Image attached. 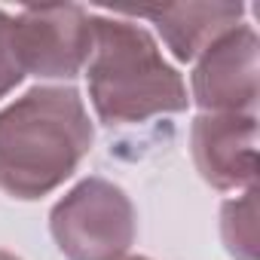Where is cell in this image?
Listing matches in <instances>:
<instances>
[{
    "label": "cell",
    "mask_w": 260,
    "mask_h": 260,
    "mask_svg": "<svg viewBox=\"0 0 260 260\" xmlns=\"http://www.w3.org/2000/svg\"><path fill=\"white\" fill-rule=\"evenodd\" d=\"M92 122L77 89L37 86L0 110V190L40 199L64 184L92 147Z\"/></svg>",
    "instance_id": "obj_1"
},
{
    "label": "cell",
    "mask_w": 260,
    "mask_h": 260,
    "mask_svg": "<svg viewBox=\"0 0 260 260\" xmlns=\"http://www.w3.org/2000/svg\"><path fill=\"white\" fill-rule=\"evenodd\" d=\"M89 98L101 122H144L187 107L181 74L162 58L153 37L132 22L92 16Z\"/></svg>",
    "instance_id": "obj_2"
},
{
    "label": "cell",
    "mask_w": 260,
    "mask_h": 260,
    "mask_svg": "<svg viewBox=\"0 0 260 260\" xmlns=\"http://www.w3.org/2000/svg\"><path fill=\"white\" fill-rule=\"evenodd\" d=\"M49 230L68 260H119L135 242V208L122 187L86 178L55 202Z\"/></svg>",
    "instance_id": "obj_3"
},
{
    "label": "cell",
    "mask_w": 260,
    "mask_h": 260,
    "mask_svg": "<svg viewBox=\"0 0 260 260\" xmlns=\"http://www.w3.org/2000/svg\"><path fill=\"white\" fill-rule=\"evenodd\" d=\"M19 64L43 80H74L89 61L92 16L83 7H28L13 16Z\"/></svg>",
    "instance_id": "obj_4"
},
{
    "label": "cell",
    "mask_w": 260,
    "mask_h": 260,
    "mask_svg": "<svg viewBox=\"0 0 260 260\" xmlns=\"http://www.w3.org/2000/svg\"><path fill=\"white\" fill-rule=\"evenodd\" d=\"M257 34L239 25L208 46L193 71V98L205 113H254L257 104Z\"/></svg>",
    "instance_id": "obj_5"
},
{
    "label": "cell",
    "mask_w": 260,
    "mask_h": 260,
    "mask_svg": "<svg viewBox=\"0 0 260 260\" xmlns=\"http://www.w3.org/2000/svg\"><path fill=\"white\" fill-rule=\"evenodd\" d=\"M193 162L214 190L254 187L257 178V116L202 113L190 128Z\"/></svg>",
    "instance_id": "obj_6"
},
{
    "label": "cell",
    "mask_w": 260,
    "mask_h": 260,
    "mask_svg": "<svg viewBox=\"0 0 260 260\" xmlns=\"http://www.w3.org/2000/svg\"><path fill=\"white\" fill-rule=\"evenodd\" d=\"M242 13L239 4H172L162 10H141L138 16L159 28L178 61H193L223 34L239 28Z\"/></svg>",
    "instance_id": "obj_7"
},
{
    "label": "cell",
    "mask_w": 260,
    "mask_h": 260,
    "mask_svg": "<svg viewBox=\"0 0 260 260\" xmlns=\"http://www.w3.org/2000/svg\"><path fill=\"white\" fill-rule=\"evenodd\" d=\"M223 245L236 260H257V190L248 187L242 199L223 205L220 214Z\"/></svg>",
    "instance_id": "obj_8"
},
{
    "label": "cell",
    "mask_w": 260,
    "mask_h": 260,
    "mask_svg": "<svg viewBox=\"0 0 260 260\" xmlns=\"http://www.w3.org/2000/svg\"><path fill=\"white\" fill-rule=\"evenodd\" d=\"M25 80V71L19 64L16 37H13V16L0 10V98L13 92Z\"/></svg>",
    "instance_id": "obj_9"
},
{
    "label": "cell",
    "mask_w": 260,
    "mask_h": 260,
    "mask_svg": "<svg viewBox=\"0 0 260 260\" xmlns=\"http://www.w3.org/2000/svg\"><path fill=\"white\" fill-rule=\"evenodd\" d=\"M0 260H19L16 254H10V251H0Z\"/></svg>",
    "instance_id": "obj_10"
},
{
    "label": "cell",
    "mask_w": 260,
    "mask_h": 260,
    "mask_svg": "<svg viewBox=\"0 0 260 260\" xmlns=\"http://www.w3.org/2000/svg\"><path fill=\"white\" fill-rule=\"evenodd\" d=\"M119 260H150V257H119Z\"/></svg>",
    "instance_id": "obj_11"
}]
</instances>
